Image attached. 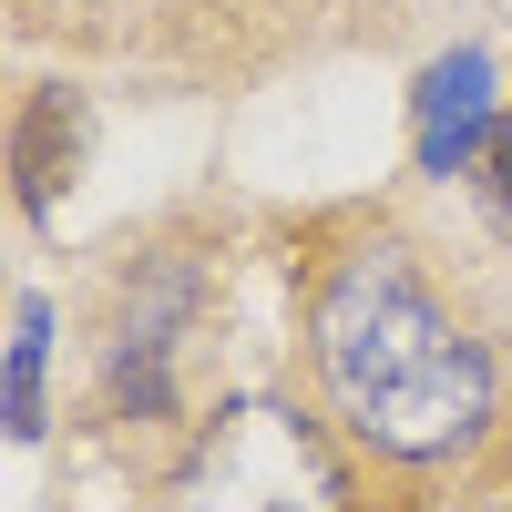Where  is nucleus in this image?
I'll list each match as a JSON object with an SVG mask.
<instances>
[{
	"mask_svg": "<svg viewBox=\"0 0 512 512\" xmlns=\"http://www.w3.org/2000/svg\"><path fill=\"white\" fill-rule=\"evenodd\" d=\"M72 144H82V103L41 93L21 113V205H31V216H52V195L72 185Z\"/></svg>",
	"mask_w": 512,
	"mask_h": 512,
	"instance_id": "4",
	"label": "nucleus"
},
{
	"mask_svg": "<svg viewBox=\"0 0 512 512\" xmlns=\"http://www.w3.org/2000/svg\"><path fill=\"white\" fill-rule=\"evenodd\" d=\"M482 164H492V195H502V226H512V134H492Z\"/></svg>",
	"mask_w": 512,
	"mask_h": 512,
	"instance_id": "6",
	"label": "nucleus"
},
{
	"mask_svg": "<svg viewBox=\"0 0 512 512\" xmlns=\"http://www.w3.org/2000/svg\"><path fill=\"white\" fill-rule=\"evenodd\" d=\"M492 62L482 52H441L431 72H420V164L431 175H472V164L492 154Z\"/></svg>",
	"mask_w": 512,
	"mask_h": 512,
	"instance_id": "3",
	"label": "nucleus"
},
{
	"mask_svg": "<svg viewBox=\"0 0 512 512\" xmlns=\"http://www.w3.org/2000/svg\"><path fill=\"white\" fill-rule=\"evenodd\" d=\"M318 369H328V400L349 410V431L400 461H441L492 420V359L451 328V308L420 287L400 246H359L328 267Z\"/></svg>",
	"mask_w": 512,
	"mask_h": 512,
	"instance_id": "1",
	"label": "nucleus"
},
{
	"mask_svg": "<svg viewBox=\"0 0 512 512\" xmlns=\"http://www.w3.org/2000/svg\"><path fill=\"white\" fill-rule=\"evenodd\" d=\"M41 338H52V297H21V338H11V431H41Z\"/></svg>",
	"mask_w": 512,
	"mask_h": 512,
	"instance_id": "5",
	"label": "nucleus"
},
{
	"mask_svg": "<svg viewBox=\"0 0 512 512\" xmlns=\"http://www.w3.org/2000/svg\"><path fill=\"white\" fill-rule=\"evenodd\" d=\"M164 512H349L338 461L297 410L236 400L216 431L185 451V472L164 482Z\"/></svg>",
	"mask_w": 512,
	"mask_h": 512,
	"instance_id": "2",
	"label": "nucleus"
}]
</instances>
